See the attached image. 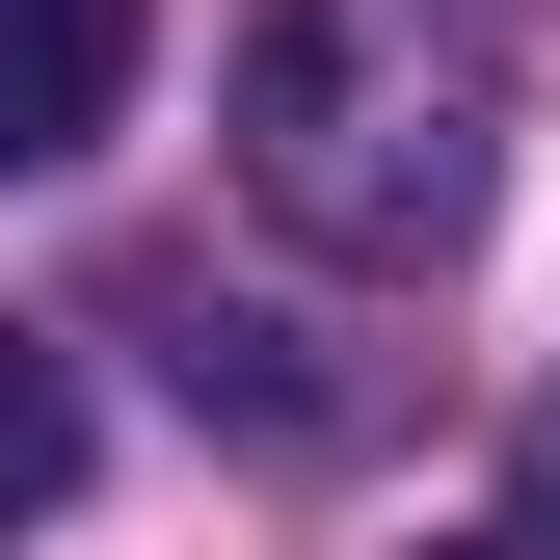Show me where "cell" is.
<instances>
[{
  "instance_id": "cell-1",
  "label": "cell",
  "mask_w": 560,
  "mask_h": 560,
  "mask_svg": "<svg viewBox=\"0 0 560 560\" xmlns=\"http://www.w3.org/2000/svg\"><path fill=\"white\" fill-rule=\"evenodd\" d=\"M241 187L320 267H454L508 187V27L480 0H267L241 27Z\"/></svg>"
},
{
  "instance_id": "cell-2",
  "label": "cell",
  "mask_w": 560,
  "mask_h": 560,
  "mask_svg": "<svg viewBox=\"0 0 560 560\" xmlns=\"http://www.w3.org/2000/svg\"><path fill=\"white\" fill-rule=\"evenodd\" d=\"M133 54H161V0H0V187H54V161H107V107H133Z\"/></svg>"
},
{
  "instance_id": "cell-3",
  "label": "cell",
  "mask_w": 560,
  "mask_h": 560,
  "mask_svg": "<svg viewBox=\"0 0 560 560\" xmlns=\"http://www.w3.org/2000/svg\"><path fill=\"white\" fill-rule=\"evenodd\" d=\"M54 508H81V374L0 320V534H54Z\"/></svg>"
},
{
  "instance_id": "cell-4",
  "label": "cell",
  "mask_w": 560,
  "mask_h": 560,
  "mask_svg": "<svg viewBox=\"0 0 560 560\" xmlns=\"http://www.w3.org/2000/svg\"><path fill=\"white\" fill-rule=\"evenodd\" d=\"M454 560H560V534H454Z\"/></svg>"
}]
</instances>
